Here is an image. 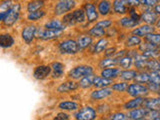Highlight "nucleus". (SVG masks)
I'll list each match as a JSON object with an SVG mask.
<instances>
[{
    "mask_svg": "<svg viewBox=\"0 0 160 120\" xmlns=\"http://www.w3.org/2000/svg\"><path fill=\"white\" fill-rule=\"evenodd\" d=\"M22 5L20 2H16L13 4V6L5 12H0V20H1L2 27L10 28L14 26L18 22L21 16Z\"/></svg>",
    "mask_w": 160,
    "mask_h": 120,
    "instance_id": "f257e3e1",
    "label": "nucleus"
},
{
    "mask_svg": "<svg viewBox=\"0 0 160 120\" xmlns=\"http://www.w3.org/2000/svg\"><path fill=\"white\" fill-rule=\"evenodd\" d=\"M63 24L67 28L69 27H75L77 25H84L86 26V14L82 7H76L71 12L63 15L61 17Z\"/></svg>",
    "mask_w": 160,
    "mask_h": 120,
    "instance_id": "f03ea898",
    "label": "nucleus"
},
{
    "mask_svg": "<svg viewBox=\"0 0 160 120\" xmlns=\"http://www.w3.org/2000/svg\"><path fill=\"white\" fill-rule=\"evenodd\" d=\"M77 7V0H55L52 7L54 17H62Z\"/></svg>",
    "mask_w": 160,
    "mask_h": 120,
    "instance_id": "7ed1b4c3",
    "label": "nucleus"
},
{
    "mask_svg": "<svg viewBox=\"0 0 160 120\" xmlns=\"http://www.w3.org/2000/svg\"><path fill=\"white\" fill-rule=\"evenodd\" d=\"M95 73V68L90 64H78L76 66L72 67L67 72L66 76L70 80L79 81L80 79L87 76L90 74Z\"/></svg>",
    "mask_w": 160,
    "mask_h": 120,
    "instance_id": "20e7f679",
    "label": "nucleus"
},
{
    "mask_svg": "<svg viewBox=\"0 0 160 120\" xmlns=\"http://www.w3.org/2000/svg\"><path fill=\"white\" fill-rule=\"evenodd\" d=\"M57 49L58 52L64 56H74L80 52L76 40L72 38H64L61 41H59L57 44Z\"/></svg>",
    "mask_w": 160,
    "mask_h": 120,
    "instance_id": "39448f33",
    "label": "nucleus"
},
{
    "mask_svg": "<svg viewBox=\"0 0 160 120\" xmlns=\"http://www.w3.org/2000/svg\"><path fill=\"white\" fill-rule=\"evenodd\" d=\"M64 32L65 31H61V30H52L43 26H37L36 39L41 41H51V40L61 38L64 35Z\"/></svg>",
    "mask_w": 160,
    "mask_h": 120,
    "instance_id": "423d86ee",
    "label": "nucleus"
},
{
    "mask_svg": "<svg viewBox=\"0 0 160 120\" xmlns=\"http://www.w3.org/2000/svg\"><path fill=\"white\" fill-rule=\"evenodd\" d=\"M127 96L130 98L133 97H148L150 95L149 90L146 86V84H140L137 82H130L128 84V87L126 92Z\"/></svg>",
    "mask_w": 160,
    "mask_h": 120,
    "instance_id": "0eeeda50",
    "label": "nucleus"
},
{
    "mask_svg": "<svg viewBox=\"0 0 160 120\" xmlns=\"http://www.w3.org/2000/svg\"><path fill=\"white\" fill-rule=\"evenodd\" d=\"M84 11H85V14H86V19H87V22H86V26L90 24H95L98 20H99V17L100 15L97 11V7H96V2H94L93 0L92 1H85L83 3V5L81 6Z\"/></svg>",
    "mask_w": 160,
    "mask_h": 120,
    "instance_id": "6e6552de",
    "label": "nucleus"
},
{
    "mask_svg": "<svg viewBox=\"0 0 160 120\" xmlns=\"http://www.w3.org/2000/svg\"><path fill=\"white\" fill-rule=\"evenodd\" d=\"M75 120H95L97 118V110L91 105L80 107L73 114Z\"/></svg>",
    "mask_w": 160,
    "mask_h": 120,
    "instance_id": "1a4fd4ad",
    "label": "nucleus"
},
{
    "mask_svg": "<svg viewBox=\"0 0 160 120\" xmlns=\"http://www.w3.org/2000/svg\"><path fill=\"white\" fill-rule=\"evenodd\" d=\"M36 31H37V25L35 23L28 22L22 27L21 30V36L23 42L27 45H30L34 42V40L36 39Z\"/></svg>",
    "mask_w": 160,
    "mask_h": 120,
    "instance_id": "9d476101",
    "label": "nucleus"
},
{
    "mask_svg": "<svg viewBox=\"0 0 160 120\" xmlns=\"http://www.w3.org/2000/svg\"><path fill=\"white\" fill-rule=\"evenodd\" d=\"M140 17H141V23L148 25H155L157 22L159 16L154 12L152 7L140 6Z\"/></svg>",
    "mask_w": 160,
    "mask_h": 120,
    "instance_id": "9b49d317",
    "label": "nucleus"
},
{
    "mask_svg": "<svg viewBox=\"0 0 160 120\" xmlns=\"http://www.w3.org/2000/svg\"><path fill=\"white\" fill-rule=\"evenodd\" d=\"M114 91L111 87H106V88H97L93 89L89 93V98L92 101H101V100L107 99L110 96H112Z\"/></svg>",
    "mask_w": 160,
    "mask_h": 120,
    "instance_id": "f8f14e48",
    "label": "nucleus"
},
{
    "mask_svg": "<svg viewBox=\"0 0 160 120\" xmlns=\"http://www.w3.org/2000/svg\"><path fill=\"white\" fill-rule=\"evenodd\" d=\"M51 72H52V69L50 65L40 64V65H37V66H35V68L33 69L32 76L34 79L42 81V80H45L51 76Z\"/></svg>",
    "mask_w": 160,
    "mask_h": 120,
    "instance_id": "ddd939ff",
    "label": "nucleus"
},
{
    "mask_svg": "<svg viewBox=\"0 0 160 120\" xmlns=\"http://www.w3.org/2000/svg\"><path fill=\"white\" fill-rule=\"evenodd\" d=\"M109 44H110V40L107 37L97 39L96 41L93 43L92 46L89 48L90 53H91L92 55H95V56H97V55H100V54H103L105 50L109 47Z\"/></svg>",
    "mask_w": 160,
    "mask_h": 120,
    "instance_id": "4468645a",
    "label": "nucleus"
},
{
    "mask_svg": "<svg viewBox=\"0 0 160 120\" xmlns=\"http://www.w3.org/2000/svg\"><path fill=\"white\" fill-rule=\"evenodd\" d=\"M155 31H157L155 25H148V24L141 23L140 25H138L137 27L132 29L131 31H129V33H131V34L135 35V36H138L143 39L145 36H147L148 34L153 33Z\"/></svg>",
    "mask_w": 160,
    "mask_h": 120,
    "instance_id": "2eb2a0df",
    "label": "nucleus"
},
{
    "mask_svg": "<svg viewBox=\"0 0 160 120\" xmlns=\"http://www.w3.org/2000/svg\"><path fill=\"white\" fill-rule=\"evenodd\" d=\"M96 7L100 17L107 18L110 15H113L112 0H103V1L96 2Z\"/></svg>",
    "mask_w": 160,
    "mask_h": 120,
    "instance_id": "dca6fc26",
    "label": "nucleus"
},
{
    "mask_svg": "<svg viewBox=\"0 0 160 120\" xmlns=\"http://www.w3.org/2000/svg\"><path fill=\"white\" fill-rule=\"evenodd\" d=\"M79 88V84L78 81H75V80H66L62 83H60L58 86L56 87V92L58 94H67L72 91H75Z\"/></svg>",
    "mask_w": 160,
    "mask_h": 120,
    "instance_id": "f3484780",
    "label": "nucleus"
},
{
    "mask_svg": "<svg viewBox=\"0 0 160 120\" xmlns=\"http://www.w3.org/2000/svg\"><path fill=\"white\" fill-rule=\"evenodd\" d=\"M75 40H76L80 51H82V50H85L87 48H90L94 43V38L92 36H90L87 32L78 34L76 38H75Z\"/></svg>",
    "mask_w": 160,
    "mask_h": 120,
    "instance_id": "a211bd4d",
    "label": "nucleus"
},
{
    "mask_svg": "<svg viewBox=\"0 0 160 120\" xmlns=\"http://www.w3.org/2000/svg\"><path fill=\"white\" fill-rule=\"evenodd\" d=\"M128 5L126 0H112L113 14L121 17L128 14Z\"/></svg>",
    "mask_w": 160,
    "mask_h": 120,
    "instance_id": "6ab92c4d",
    "label": "nucleus"
},
{
    "mask_svg": "<svg viewBox=\"0 0 160 120\" xmlns=\"http://www.w3.org/2000/svg\"><path fill=\"white\" fill-rule=\"evenodd\" d=\"M117 26H119L120 28L125 29V30H128V31H131L132 29H134L135 27H137L138 25H140L138 22L134 21L132 18H130L128 15H125V16H121L119 17L116 22Z\"/></svg>",
    "mask_w": 160,
    "mask_h": 120,
    "instance_id": "aec40b11",
    "label": "nucleus"
},
{
    "mask_svg": "<svg viewBox=\"0 0 160 120\" xmlns=\"http://www.w3.org/2000/svg\"><path fill=\"white\" fill-rule=\"evenodd\" d=\"M121 68L119 66H115V67H109V68H105L100 70L99 75L102 76L104 78H107V79H111V80H118L119 76H120V73H121Z\"/></svg>",
    "mask_w": 160,
    "mask_h": 120,
    "instance_id": "412c9836",
    "label": "nucleus"
},
{
    "mask_svg": "<svg viewBox=\"0 0 160 120\" xmlns=\"http://www.w3.org/2000/svg\"><path fill=\"white\" fill-rule=\"evenodd\" d=\"M52 69V72H51V77L53 80H58V79H61L64 74H65V65L64 63L60 62V61H53L51 64H50Z\"/></svg>",
    "mask_w": 160,
    "mask_h": 120,
    "instance_id": "4be33fe9",
    "label": "nucleus"
},
{
    "mask_svg": "<svg viewBox=\"0 0 160 120\" xmlns=\"http://www.w3.org/2000/svg\"><path fill=\"white\" fill-rule=\"evenodd\" d=\"M142 41H143L142 38L135 36V35L131 33H128L126 38L123 41V47L126 49H137L139 47V45L142 43Z\"/></svg>",
    "mask_w": 160,
    "mask_h": 120,
    "instance_id": "5701e85b",
    "label": "nucleus"
},
{
    "mask_svg": "<svg viewBox=\"0 0 160 120\" xmlns=\"http://www.w3.org/2000/svg\"><path fill=\"white\" fill-rule=\"evenodd\" d=\"M145 97H133L126 100L123 104H122V109L125 111H129V110H132L135 108H139L143 106V102H144Z\"/></svg>",
    "mask_w": 160,
    "mask_h": 120,
    "instance_id": "b1692460",
    "label": "nucleus"
},
{
    "mask_svg": "<svg viewBox=\"0 0 160 120\" xmlns=\"http://www.w3.org/2000/svg\"><path fill=\"white\" fill-rule=\"evenodd\" d=\"M43 27L47 29H52V30H61V31H65L67 27L63 24L62 20L59 19V17H52L48 19L46 22L43 24Z\"/></svg>",
    "mask_w": 160,
    "mask_h": 120,
    "instance_id": "393cba45",
    "label": "nucleus"
},
{
    "mask_svg": "<svg viewBox=\"0 0 160 120\" xmlns=\"http://www.w3.org/2000/svg\"><path fill=\"white\" fill-rule=\"evenodd\" d=\"M148 60H149V58L145 57L142 53L138 52L133 57V67H134V69H136L137 71L145 70L146 69V65H147Z\"/></svg>",
    "mask_w": 160,
    "mask_h": 120,
    "instance_id": "a878e982",
    "label": "nucleus"
},
{
    "mask_svg": "<svg viewBox=\"0 0 160 120\" xmlns=\"http://www.w3.org/2000/svg\"><path fill=\"white\" fill-rule=\"evenodd\" d=\"M15 44V38L9 32H3L0 34V47L2 49H9Z\"/></svg>",
    "mask_w": 160,
    "mask_h": 120,
    "instance_id": "bb28decb",
    "label": "nucleus"
},
{
    "mask_svg": "<svg viewBox=\"0 0 160 120\" xmlns=\"http://www.w3.org/2000/svg\"><path fill=\"white\" fill-rule=\"evenodd\" d=\"M148 110H159L160 109V97L159 96H149L145 97L143 106Z\"/></svg>",
    "mask_w": 160,
    "mask_h": 120,
    "instance_id": "cd10ccee",
    "label": "nucleus"
},
{
    "mask_svg": "<svg viewBox=\"0 0 160 120\" xmlns=\"http://www.w3.org/2000/svg\"><path fill=\"white\" fill-rule=\"evenodd\" d=\"M147 111H148V109L144 107H139V108H135L132 110H129V111H126V115L130 120H141L145 118Z\"/></svg>",
    "mask_w": 160,
    "mask_h": 120,
    "instance_id": "c85d7f7f",
    "label": "nucleus"
},
{
    "mask_svg": "<svg viewBox=\"0 0 160 120\" xmlns=\"http://www.w3.org/2000/svg\"><path fill=\"white\" fill-rule=\"evenodd\" d=\"M58 108L61 110V111H77L79 109V104L76 101H73V100H62L58 103Z\"/></svg>",
    "mask_w": 160,
    "mask_h": 120,
    "instance_id": "c756f323",
    "label": "nucleus"
},
{
    "mask_svg": "<svg viewBox=\"0 0 160 120\" xmlns=\"http://www.w3.org/2000/svg\"><path fill=\"white\" fill-rule=\"evenodd\" d=\"M115 66H118V59L115 57H102L97 62V67L99 70Z\"/></svg>",
    "mask_w": 160,
    "mask_h": 120,
    "instance_id": "7c9ffc66",
    "label": "nucleus"
},
{
    "mask_svg": "<svg viewBox=\"0 0 160 120\" xmlns=\"http://www.w3.org/2000/svg\"><path fill=\"white\" fill-rule=\"evenodd\" d=\"M137 70L134 68H130V69H122L121 73H120L119 80L121 81H125L127 83L133 82L135 80V77L137 75Z\"/></svg>",
    "mask_w": 160,
    "mask_h": 120,
    "instance_id": "2f4dec72",
    "label": "nucleus"
},
{
    "mask_svg": "<svg viewBox=\"0 0 160 120\" xmlns=\"http://www.w3.org/2000/svg\"><path fill=\"white\" fill-rule=\"evenodd\" d=\"M45 4H46V0H29L26 3V12H34L37 11V10L43 9L45 7Z\"/></svg>",
    "mask_w": 160,
    "mask_h": 120,
    "instance_id": "473e14b6",
    "label": "nucleus"
},
{
    "mask_svg": "<svg viewBox=\"0 0 160 120\" xmlns=\"http://www.w3.org/2000/svg\"><path fill=\"white\" fill-rule=\"evenodd\" d=\"M114 80L104 78L100 75H96L93 81V88H106V87H111V85L113 84Z\"/></svg>",
    "mask_w": 160,
    "mask_h": 120,
    "instance_id": "72a5a7b5",
    "label": "nucleus"
},
{
    "mask_svg": "<svg viewBox=\"0 0 160 120\" xmlns=\"http://www.w3.org/2000/svg\"><path fill=\"white\" fill-rule=\"evenodd\" d=\"M96 76V74H90L85 76L83 78H81L78 81L79 84V88L82 89V90H88V89H91L93 87V81H94V78Z\"/></svg>",
    "mask_w": 160,
    "mask_h": 120,
    "instance_id": "f704fd0d",
    "label": "nucleus"
},
{
    "mask_svg": "<svg viewBox=\"0 0 160 120\" xmlns=\"http://www.w3.org/2000/svg\"><path fill=\"white\" fill-rule=\"evenodd\" d=\"M47 12L45 11L44 9H40L37 10V11H34V12H30L26 14V20L28 22H31V23H35L37 21H40L42 18H44L46 16Z\"/></svg>",
    "mask_w": 160,
    "mask_h": 120,
    "instance_id": "c9c22d12",
    "label": "nucleus"
},
{
    "mask_svg": "<svg viewBox=\"0 0 160 120\" xmlns=\"http://www.w3.org/2000/svg\"><path fill=\"white\" fill-rule=\"evenodd\" d=\"M87 33L95 39H100V38L106 37V30L101 27H98L94 24H93V26H91L87 30Z\"/></svg>",
    "mask_w": 160,
    "mask_h": 120,
    "instance_id": "e433bc0d",
    "label": "nucleus"
},
{
    "mask_svg": "<svg viewBox=\"0 0 160 120\" xmlns=\"http://www.w3.org/2000/svg\"><path fill=\"white\" fill-rule=\"evenodd\" d=\"M118 66L121 69H130L133 66V57L130 55H125V56L118 59Z\"/></svg>",
    "mask_w": 160,
    "mask_h": 120,
    "instance_id": "4c0bfd02",
    "label": "nucleus"
},
{
    "mask_svg": "<svg viewBox=\"0 0 160 120\" xmlns=\"http://www.w3.org/2000/svg\"><path fill=\"white\" fill-rule=\"evenodd\" d=\"M128 84L127 82L125 81H121V80H115L113 82V84L111 85V88L114 92H117V93H124L126 92L127 87H128Z\"/></svg>",
    "mask_w": 160,
    "mask_h": 120,
    "instance_id": "58836bf2",
    "label": "nucleus"
},
{
    "mask_svg": "<svg viewBox=\"0 0 160 120\" xmlns=\"http://www.w3.org/2000/svg\"><path fill=\"white\" fill-rule=\"evenodd\" d=\"M134 81L137 83H140V84H147L150 81V72L147 71V70L138 71Z\"/></svg>",
    "mask_w": 160,
    "mask_h": 120,
    "instance_id": "ea45409f",
    "label": "nucleus"
},
{
    "mask_svg": "<svg viewBox=\"0 0 160 120\" xmlns=\"http://www.w3.org/2000/svg\"><path fill=\"white\" fill-rule=\"evenodd\" d=\"M149 72H160V62L157 58H151L148 60L146 69Z\"/></svg>",
    "mask_w": 160,
    "mask_h": 120,
    "instance_id": "a19ab883",
    "label": "nucleus"
},
{
    "mask_svg": "<svg viewBox=\"0 0 160 120\" xmlns=\"http://www.w3.org/2000/svg\"><path fill=\"white\" fill-rule=\"evenodd\" d=\"M143 40L160 47V31H155L153 33L148 34L147 36H145L143 38Z\"/></svg>",
    "mask_w": 160,
    "mask_h": 120,
    "instance_id": "79ce46f5",
    "label": "nucleus"
},
{
    "mask_svg": "<svg viewBox=\"0 0 160 120\" xmlns=\"http://www.w3.org/2000/svg\"><path fill=\"white\" fill-rule=\"evenodd\" d=\"M113 24H114V21L111 18H103V19L98 20V21L94 25H96V26H98V27H101V28H103L105 30H107L110 27H112Z\"/></svg>",
    "mask_w": 160,
    "mask_h": 120,
    "instance_id": "37998d69",
    "label": "nucleus"
},
{
    "mask_svg": "<svg viewBox=\"0 0 160 120\" xmlns=\"http://www.w3.org/2000/svg\"><path fill=\"white\" fill-rule=\"evenodd\" d=\"M108 118L110 120H130L128 117L126 113H124L122 111H116V112H113L111 113L108 116Z\"/></svg>",
    "mask_w": 160,
    "mask_h": 120,
    "instance_id": "c03bdc74",
    "label": "nucleus"
},
{
    "mask_svg": "<svg viewBox=\"0 0 160 120\" xmlns=\"http://www.w3.org/2000/svg\"><path fill=\"white\" fill-rule=\"evenodd\" d=\"M15 3V0H1L0 1V12H5L9 10Z\"/></svg>",
    "mask_w": 160,
    "mask_h": 120,
    "instance_id": "a18cd8bd",
    "label": "nucleus"
},
{
    "mask_svg": "<svg viewBox=\"0 0 160 120\" xmlns=\"http://www.w3.org/2000/svg\"><path fill=\"white\" fill-rule=\"evenodd\" d=\"M118 49L116 46H109L103 53V57H114Z\"/></svg>",
    "mask_w": 160,
    "mask_h": 120,
    "instance_id": "49530a36",
    "label": "nucleus"
},
{
    "mask_svg": "<svg viewBox=\"0 0 160 120\" xmlns=\"http://www.w3.org/2000/svg\"><path fill=\"white\" fill-rule=\"evenodd\" d=\"M160 86V72H150V81Z\"/></svg>",
    "mask_w": 160,
    "mask_h": 120,
    "instance_id": "de8ad7c7",
    "label": "nucleus"
},
{
    "mask_svg": "<svg viewBox=\"0 0 160 120\" xmlns=\"http://www.w3.org/2000/svg\"><path fill=\"white\" fill-rule=\"evenodd\" d=\"M53 120H70V115L65 111H60L53 117Z\"/></svg>",
    "mask_w": 160,
    "mask_h": 120,
    "instance_id": "09e8293b",
    "label": "nucleus"
},
{
    "mask_svg": "<svg viewBox=\"0 0 160 120\" xmlns=\"http://www.w3.org/2000/svg\"><path fill=\"white\" fill-rule=\"evenodd\" d=\"M141 3V6H147V7H154L155 5L158 4V0H139Z\"/></svg>",
    "mask_w": 160,
    "mask_h": 120,
    "instance_id": "8fccbe9b",
    "label": "nucleus"
},
{
    "mask_svg": "<svg viewBox=\"0 0 160 120\" xmlns=\"http://www.w3.org/2000/svg\"><path fill=\"white\" fill-rule=\"evenodd\" d=\"M128 7H135V8H140L141 3L139 2V0H126Z\"/></svg>",
    "mask_w": 160,
    "mask_h": 120,
    "instance_id": "3c124183",
    "label": "nucleus"
},
{
    "mask_svg": "<svg viewBox=\"0 0 160 120\" xmlns=\"http://www.w3.org/2000/svg\"><path fill=\"white\" fill-rule=\"evenodd\" d=\"M153 10H154V12L160 17V3H158L157 5H155V6L153 7Z\"/></svg>",
    "mask_w": 160,
    "mask_h": 120,
    "instance_id": "603ef678",
    "label": "nucleus"
},
{
    "mask_svg": "<svg viewBox=\"0 0 160 120\" xmlns=\"http://www.w3.org/2000/svg\"><path fill=\"white\" fill-rule=\"evenodd\" d=\"M155 27H156L157 31H160V17L158 18V20H157L156 24H155Z\"/></svg>",
    "mask_w": 160,
    "mask_h": 120,
    "instance_id": "864d4df0",
    "label": "nucleus"
},
{
    "mask_svg": "<svg viewBox=\"0 0 160 120\" xmlns=\"http://www.w3.org/2000/svg\"><path fill=\"white\" fill-rule=\"evenodd\" d=\"M15 1H16V2H24V1H29V0H15Z\"/></svg>",
    "mask_w": 160,
    "mask_h": 120,
    "instance_id": "5fc2aeb1",
    "label": "nucleus"
},
{
    "mask_svg": "<svg viewBox=\"0 0 160 120\" xmlns=\"http://www.w3.org/2000/svg\"><path fill=\"white\" fill-rule=\"evenodd\" d=\"M156 95H157V96H160V89L158 90V92H157V94H156Z\"/></svg>",
    "mask_w": 160,
    "mask_h": 120,
    "instance_id": "6e6d98bb",
    "label": "nucleus"
},
{
    "mask_svg": "<svg viewBox=\"0 0 160 120\" xmlns=\"http://www.w3.org/2000/svg\"><path fill=\"white\" fill-rule=\"evenodd\" d=\"M94 2H99V1H103V0H93Z\"/></svg>",
    "mask_w": 160,
    "mask_h": 120,
    "instance_id": "4d7b16f0",
    "label": "nucleus"
},
{
    "mask_svg": "<svg viewBox=\"0 0 160 120\" xmlns=\"http://www.w3.org/2000/svg\"><path fill=\"white\" fill-rule=\"evenodd\" d=\"M103 120H110V119H109V118H108V117H107V118H104V119H103Z\"/></svg>",
    "mask_w": 160,
    "mask_h": 120,
    "instance_id": "13d9d810",
    "label": "nucleus"
},
{
    "mask_svg": "<svg viewBox=\"0 0 160 120\" xmlns=\"http://www.w3.org/2000/svg\"><path fill=\"white\" fill-rule=\"evenodd\" d=\"M158 60H159V62H160V55H159V56H158V58H157Z\"/></svg>",
    "mask_w": 160,
    "mask_h": 120,
    "instance_id": "bf43d9fd",
    "label": "nucleus"
},
{
    "mask_svg": "<svg viewBox=\"0 0 160 120\" xmlns=\"http://www.w3.org/2000/svg\"><path fill=\"white\" fill-rule=\"evenodd\" d=\"M158 3H160V0H158Z\"/></svg>",
    "mask_w": 160,
    "mask_h": 120,
    "instance_id": "052dcab7",
    "label": "nucleus"
},
{
    "mask_svg": "<svg viewBox=\"0 0 160 120\" xmlns=\"http://www.w3.org/2000/svg\"><path fill=\"white\" fill-rule=\"evenodd\" d=\"M141 120H146V119H145V118H144V119H141Z\"/></svg>",
    "mask_w": 160,
    "mask_h": 120,
    "instance_id": "680f3d73",
    "label": "nucleus"
},
{
    "mask_svg": "<svg viewBox=\"0 0 160 120\" xmlns=\"http://www.w3.org/2000/svg\"><path fill=\"white\" fill-rule=\"evenodd\" d=\"M159 111H160V109H159Z\"/></svg>",
    "mask_w": 160,
    "mask_h": 120,
    "instance_id": "e2e57ef3",
    "label": "nucleus"
},
{
    "mask_svg": "<svg viewBox=\"0 0 160 120\" xmlns=\"http://www.w3.org/2000/svg\"><path fill=\"white\" fill-rule=\"evenodd\" d=\"M159 97H160V96H159Z\"/></svg>",
    "mask_w": 160,
    "mask_h": 120,
    "instance_id": "0e129e2a",
    "label": "nucleus"
}]
</instances>
